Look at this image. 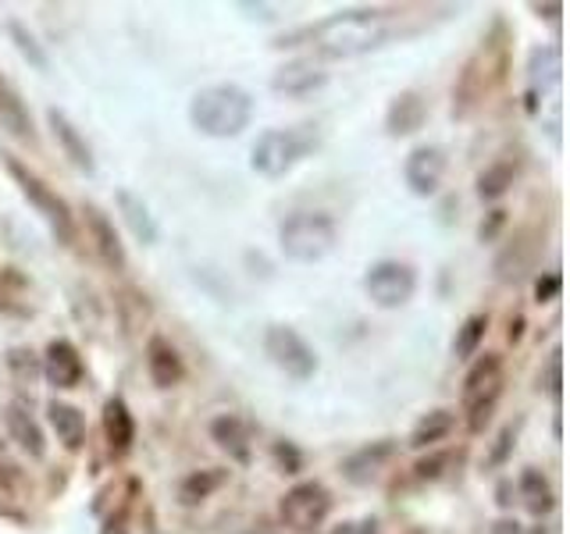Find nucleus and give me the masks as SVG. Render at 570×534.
Instances as JSON below:
<instances>
[{"label":"nucleus","instance_id":"obj_21","mask_svg":"<svg viewBox=\"0 0 570 534\" xmlns=\"http://www.w3.org/2000/svg\"><path fill=\"white\" fill-rule=\"evenodd\" d=\"M210 438L218 442V449L228 453L232 463H239V467H246L249 459H254V442H249V427L243 417L236 414H222L210 421Z\"/></svg>","mask_w":570,"mask_h":534},{"label":"nucleus","instance_id":"obj_35","mask_svg":"<svg viewBox=\"0 0 570 534\" xmlns=\"http://www.w3.org/2000/svg\"><path fill=\"white\" fill-rule=\"evenodd\" d=\"M560 293H563V278L557 271H549V275H542L539 281H534V299H539V303L560 299Z\"/></svg>","mask_w":570,"mask_h":534},{"label":"nucleus","instance_id":"obj_11","mask_svg":"<svg viewBox=\"0 0 570 534\" xmlns=\"http://www.w3.org/2000/svg\"><path fill=\"white\" fill-rule=\"evenodd\" d=\"M445 168H450L445 150L435 147V142H421V147H414L403 160V182L414 196H435L442 189Z\"/></svg>","mask_w":570,"mask_h":534},{"label":"nucleus","instance_id":"obj_33","mask_svg":"<svg viewBox=\"0 0 570 534\" xmlns=\"http://www.w3.org/2000/svg\"><path fill=\"white\" fill-rule=\"evenodd\" d=\"M450 463H453L450 453H432V456H424V459L414 463V477H417V481H439V477L445 474V467H450Z\"/></svg>","mask_w":570,"mask_h":534},{"label":"nucleus","instance_id":"obj_14","mask_svg":"<svg viewBox=\"0 0 570 534\" xmlns=\"http://www.w3.org/2000/svg\"><path fill=\"white\" fill-rule=\"evenodd\" d=\"M392 456H396V442H392V438L367 442V445H361V449L343 459V477L356 488L374 485V481L382 477V471L389 467Z\"/></svg>","mask_w":570,"mask_h":534},{"label":"nucleus","instance_id":"obj_15","mask_svg":"<svg viewBox=\"0 0 570 534\" xmlns=\"http://www.w3.org/2000/svg\"><path fill=\"white\" fill-rule=\"evenodd\" d=\"M86 231H89V239H94V254L111 267L115 275H121L125 267H129V254H125V246L118 239V231H115V221L107 218V214L94 204H86Z\"/></svg>","mask_w":570,"mask_h":534},{"label":"nucleus","instance_id":"obj_42","mask_svg":"<svg viewBox=\"0 0 570 534\" xmlns=\"http://www.w3.org/2000/svg\"><path fill=\"white\" fill-rule=\"evenodd\" d=\"M0 453H4V438H0Z\"/></svg>","mask_w":570,"mask_h":534},{"label":"nucleus","instance_id":"obj_27","mask_svg":"<svg viewBox=\"0 0 570 534\" xmlns=\"http://www.w3.org/2000/svg\"><path fill=\"white\" fill-rule=\"evenodd\" d=\"M453 427H456L453 409H445V406L428 409V414L414 424V432H410V449H432V445L453 435Z\"/></svg>","mask_w":570,"mask_h":534},{"label":"nucleus","instance_id":"obj_28","mask_svg":"<svg viewBox=\"0 0 570 534\" xmlns=\"http://www.w3.org/2000/svg\"><path fill=\"white\" fill-rule=\"evenodd\" d=\"M228 481V471L225 467H207V471H193L183 477V485H178V503L183 506H200L204 498H210L222 485Z\"/></svg>","mask_w":570,"mask_h":534},{"label":"nucleus","instance_id":"obj_23","mask_svg":"<svg viewBox=\"0 0 570 534\" xmlns=\"http://www.w3.org/2000/svg\"><path fill=\"white\" fill-rule=\"evenodd\" d=\"M428 118V103L417 89H403L400 97H392L385 111V129L389 136H414Z\"/></svg>","mask_w":570,"mask_h":534},{"label":"nucleus","instance_id":"obj_20","mask_svg":"<svg viewBox=\"0 0 570 534\" xmlns=\"http://www.w3.org/2000/svg\"><path fill=\"white\" fill-rule=\"evenodd\" d=\"M47 125H50L53 139L61 142V150H65V157L71 160V165H76L79 171H86V175H94L97 160H94V150H89L86 136L76 129V121H71L65 111H58V107H50V111H47Z\"/></svg>","mask_w":570,"mask_h":534},{"label":"nucleus","instance_id":"obj_2","mask_svg":"<svg viewBox=\"0 0 570 534\" xmlns=\"http://www.w3.org/2000/svg\"><path fill=\"white\" fill-rule=\"evenodd\" d=\"M507 71H510V32L503 22H495L492 32L468 58V65H463L460 79L453 86V115L471 118L478 107L507 82Z\"/></svg>","mask_w":570,"mask_h":534},{"label":"nucleus","instance_id":"obj_25","mask_svg":"<svg viewBox=\"0 0 570 534\" xmlns=\"http://www.w3.org/2000/svg\"><path fill=\"white\" fill-rule=\"evenodd\" d=\"M115 204H118V214H121V221L129 225L132 236L142 243V246H154L160 239V228L154 221V214L150 207L142 204V196H136L132 189H118L115 192Z\"/></svg>","mask_w":570,"mask_h":534},{"label":"nucleus","instance_id":"obj_4","mask_svg":"<svg viewBox=\"0 0 570 534\" xmlns=\"http://www.w3.org/2000/svg\"><path fill=\"white\" fill-rule=\"evenodd\" d=\"M338 243V225L325 210H296L278 225V246L282 254L296 264H317L325 260Z\"/></svg>","mask_w":570,"mask_h":534},{"label":"nucleus","instance_id":"obj_8","mask_svg":"<svg viewBox=\"0 0 570 534\" xmlns=\"http://www.w3.org/2000/svg\"><path fill=\"white\" fill-rule=\"evenodd\" d=\"M264 353H267V360L293 382H311L317 374V349L289 325H267Z\"/></svg>","mask_w":570,"mask_h":534},{"label":"nucleus","instance_id":"obj_5","mask_svg":"<svg viewBox=\"0 0 570 534\" xmlns=\"http://www.w3.org/2000/svg\"><path fill=\"white\" fill-rule=\"evenodd\" d=\"M317 147V125H293V129H267L249 150V168L261 178H285L303 157Z\"/></svg>","mask_w":570,"mask_h":534},{"label":"nucleus","instance_id":"obj_39","mask_svg":"<svg viewBox=\"0 0 570 534\" xmlns=\"http://www.w3.org/2000/svg\"><path fill=\"white\" fill-rule=\"evenodd\" d=\"M503 221H507V210H492V214H489V221H481L478 239H481V243H492V239H495V231L503 228Z\"/></svg>","mask_w":570,"mask_h":534},{"label":"nucleus","instance_id":"obj_13","mask_svg":"<svg viewBox=\"0 0 570 534\" xmlns=\"http://www.w3.org/2000/svg\"><path fill=\"white\" fill-rule=\"evenodd\" d=\"M0 421L8 427V438L22 449L29 459H43L47 456V435L40 421L32 417V409L26 399H11L4 409H0Z\"/></svg>","mask_w":570,"mask_h":534},{"label":"nucleus","instance_id":"obj_6","mask_svg":"<svg viewBox=\"0 0 570 534\" xmlns=\"http://www.w3.org/2000/svg\"><path fill=\"white\" fill-rule=\"evenodd\" d=\"M4 168L14 178L18 192H22L26 200L32 204V210L53 228V236H58L65 246L76 243V214H71V207L65 204V196H58V189H50L40 175H36L29 165H22L18 157H11V154H4Z\"/></svg>","mask_w":570,"mask_h":534},{"label":"nucleus","instance_id":"obj_26","mask_svg":"<svg viewBox=\"0 0 570 534\" xmlns=\"http://www.w3.org/2000/svg\"><path fill=\"white\" fill-rule=\"evenodd\" d=\"M517 495L531 516H546L552 506H557V492H552L549 477L539 467H524L521 477H517Z\"/></svg>","mask_w":570,"mask_h":534},{"label":"nucleus","instance_id":"obj_36","mask_svg":"<svg viewBox=\"0 0 570 534\" xmlns=\"http://www.w3.org/2000/svg\"><path fill=\"white\" fill-rule=\"evenodd\" d=\"M563 385V360H560V349H552V356H549V367H546V392L552 399H560V388Z\"/></svg>","mask_w":570,"mask_h":534},{"label":"nucleus","instance_id":"obj_22","mask_svg":"<svg viewBox=\"0 0 570 534\" xmlns=\"http://www.w3.org/2000/svg\"><path fill=\"white\" fill-rule=\"evenodd\" d=\"M104 442L111 445V453L115 456H125L132 449V442H136V421H132V409L129 403H125L121 396H111L104 403Z\"/></svg>","mask_w":570,"mask_h":534},{"label":"nucleus","instance_id":"obj_30","mask_svg":"<svg viewBox=\"0 0 570 534\" xmlns=\"http://www.w3.org/2000/svg\"><path fill=\"white\" fill-rule=\"evenodd\" d=\"M517 182V165L513 160H495L485 171L478 175V196L481 200H499V196H507L510 186Z\"/></svg>","mask_w":570,"mask_h":534},{"label":"nucleus","instance_id":"obj_1","mask_svg":"<svg viewBox=\"0 0 570 534\" xmlns=\"http://www.w3.org/2000/svg\"><path fill=\"white\" fill-rule=\"evenodd\" d=\"M392 32L396 26H392V14L385 8H346L321 18L317 26L282 36L278 47H296L299 40H307L321 58H361V53L385 47Z\"/></svg>","mask_w":570,"mask_h":534},{"label":"nucleus","instance_id":"obj_40","mask_svg":"<svg viewBox=\"0 0 570 534\" xmlns=\"http://www.w3.org/2000/svg\"><path fill=\"white\" fill-rule=\"evenodd\" d=\"M489 534H524V527L513 521V516H499V521L489 527Z\"/></svg>","mask_w":570,"mask_h":534},{"label":"nucleus","instance_id":"obj_10","mask_svg":"<svg viewBox=\"0 0 570 534\" xmlns=\"http://www.w3.org/2000/svg\"><path fill=\"white\" fill-rule=\"evenodd\" d=\"M328 513H332V492L321 485V481H296L278 503L282 524L299 531V534L321 527L328 521Z\"/></svg>","mask_w":570,"mask_h":534},{"label":"nucleus","instance_id":"obj_34","mask_svg":"<svg viewBox=\"0 0 570 534\" xmlns=\"http://www.w3.org/2000/svg\"><path fill=\"white\" fill-rule=\"evenodd\" d=\"M8 364H11V370H14V378H18V382H32V374L40 370V364L32 360V353H29V349H11V353H8Z\"/></svg>","mask_w":570,"mask_h":534},{"label":"nucleus","instance_id":"obj_3","mask_svg":"<svg viewBox=\"0 0 570 534\" xmlns=\"http://www.w3.org/2000/svg\"><path fill=\"white\" fill-rule=\"evenodd\" d=\"M189 121L200 136L236 139L254 121V97L236 82H214L196 89L189 100Z\"/></svg>","mask_w":570,"mask_h":534},{"label":"nucleus","instance_id":"obj_7","mask_svg":"<svg viewBox=\"0 0 570 534\" xmlns=\"http://www.w3.org/2000/svg\"><path fill=\"white\" fill-rule=\"evenodd\" d=\"M499 396H503V360L495 353H485L463 378V409H468L471 435H481L489 427Z\"/></svg>","mask_w":570,"mask_h":534},{"label":"nucleus","instance_id":"obj_32","mask_svg":"<svg viewBox=\"0 0 570 534\" xmlns=\"http://www.w3.org/2000/svg\"><path fill=\"white\" fill-rule=\"evenodd\" d=\"M8 29H11V40H14L18 53H22V58H26L32 68L47 71V53L40 50V43H36V36H32V32H26V26H18V22H11Z\"/></svg>","mask_w":570,"mask_h":534},{"label":"nucleus","instance_id":"obj_38","mask_svg":"<svg viewBox=\"0 0 570 534\" xmlns=\"http://www.w3.org/2000/svg\"><path fill=\"white\" fill-rule=\"evenodd\" d=\"M332 534H379V516H364V521H346Z\"/></svg>","mask_w":570,"mask_h":534},{"label":"nucleus","instance_id":"obj_18","mask_svg":"<svg viewBox=\"0 0 570 534\" xmlns=\"http://www.w3.org/2000/svg\"><path fill=\"white\" fill-rule=\"evenodd\" d=\"M147 374H150V382L157 388H175V385H183L186 378V364H183V356H178V349L168 343L165 335H150L147 338Z\"/></svg>","mask_w":570,"mask_h":534},{"label":"nucleus","instance_id":"obj_9","mask_svg":"<svg viewBox=\"0 0 570 534\" xmlns=\"http://www.w3.org/2000/svg\"><path fill=\"white\" fill-rule=\"evenodd\" d=\"M364 293L379 310H400L417 293V271L403 260H374L364 275Z\"/></svg>","mask_w":570,"mask_h":534},{"label":"nucleus","instance_id":"obj_37","mask_svg":"<svg viewBox=\"0 0 570 534\" xmlns=\"http://www.w3.org/2000/svg\"><path fill=\"white\" fill-rule=\"evenodd\" d=\"M275 459H278V467L285 474H299V467H303V456H299V449L293 442H278L275 445Z\"/></svg>","mask_w":570,"mask_h":534},{"label":"nucleus","instance_id":"obj_17","mask_svg":"<svg viewBox=\"0 0 570 534\" xmlns=\"http://www.w3.org/2000/svg\"><path fill=\"white\" fill-rule=\"evenodd\" d=\"M328 82V71H321L314 61L307 58H299V61H289V65H282L275 76H272V89L278 97H311L314 89H321Z\"/></svg>","mask_w":570,"mask_h":534},{"label":"nucleus","instance_id":"obj_24","mask_svg":"<svg viewBox=\"0 0 570 534\" xmlns=\"http://www.w3.org/2000/svg\"><path fill=\"white\" fill-rule=\"evenodd\" d=\"M47 421L53 427V435L65 445L68 453H79L86 442V414L79 406H71L65 399H50L47 403Z\"/></svg>","mask_w":570,"mask_h":534},{"label":"nucleus","instance_id":"obj_19","mask_svg":"<svg viewBox=\"0 0 570 534\" xmlns=\"http://www.w3.org/2000/svg\"><path fill=\"white\" fill-rule=\"evenodd\" d=\"M560 71H563L560 47L531 50V61H528V107L531 111H539V100L549 93V89H557Z\"/></svg>","mask_w":570,"mask_h":534},{"label":"nucleus","instance_id":"obj_29","mask_svg":"<svg viewBox=\"0 0 570 534\" xmlns=\"http://www.w3.org/2000/svg\"><path fill=\"white\" fill-rule=\"evenodd\" d=\"M0 129L11 132L14 139H32V118L4 76H0Z\"/></svg>","mask_w":570,"mask_h":534},{"label":"nucleus","instance_id":"obj_41","mask_svg":"<svg viewBox=\"0 0 570 534\" xmlns=\"http://www.w3.org/2000/svg\"><path fill=\"white\" fill-rule=\"evenodd\" d=\"M510 445H513V427H503V435H499V449L492 453V463H503L507 453H510Z\"/></svg>","mask_w":570,"mask_h":534},{"label":"nucleus","instance_id":"obj_16","mask_svg":"<svg viewBox=\"0 0 570 534\" xmlns=\"http://www.w3.org/2000/svg\"><path fill=\"white\" fill-rule=\"evenodd\" d=\"M542 254V236H539V228H521L517 236L507 243L503 254L495 257V271L503 281H517V278H524L534 260H539Z\"/></svg>","mask_w":570,"mask_h":534},{"label":"nucleus","instance_id":"obj_31","mask_svg":"<svg viewBox=\"0 0 570 534\" xmlns=\"http://www.w3.org/2000/svg\"><path fill=\"white\" fill-rule=\"evenodd\" d=\"M485 335H489V317L485 314H471L456 328V338H453V356H456V360H471V356H478L481 343H485Z\"/></svg>","mask_w":570,"mask_h":534},{"label":"nucleus","instance_id":"obj_12","mask_svg":"<svg viewBox=\"0 0 570 534\" xmlns=\"http://www.w3.org/2000/svg\"><path fill=\"white\" fill-rule=\"evenodd\" d=\"M43 378L50 388L58 392H68V388H79L82 378H86V364H82V353L76 349V343H68V338H53L43 353Z\"/></svg>","mask_w":570,"mask_h":534}]
</instances>
